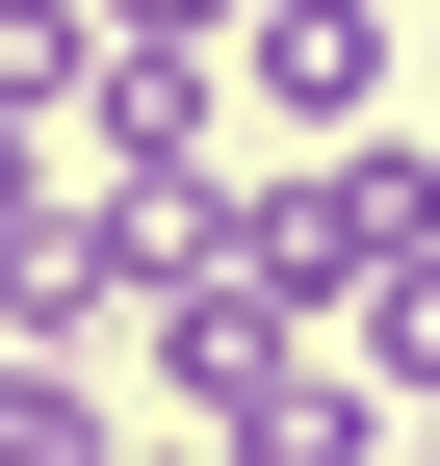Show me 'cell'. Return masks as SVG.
<instances>
[{
    "label": "cell",
    "instance_id": "cell-1",
    "mask_svg": "<svg viewBox=\"0 0 440 466\" xmlns=\"http://www.w3.org/2000/svg\"><path fill=\"white\" fill-rule=\"evenodd\" d=\"M207 130H234V26H155V0H104L78 26V104H52V156H78L104 208H182Z\"/></svg>",
    "mask_w": 440,
    "mask_h": 466
},
{
    "label": "cell",
    "instance_id": "cell-2",
    "mask_svg": "<svg viewBox=\"0 0 440 466\" xmlns=\"http://www.w3.org/2000/svg\"><path fill=\"white\" fill-rule=\"evenodd\" d=\"M389 78H415V0H234V104H259V156L389 130Z\"/></svg>",
    "mask_w": 440,
    "mask_h": 466
},
{
    "label": "cell",
    "instance_id": "cell-3",
    "mask_svg": "<svg viewBox=\"0 0 440 466\" xmlns=\"http://www.w3.org/2000/svg\"><path fill=\"white\" fill-rule=\"evenodd\" d=\"M0 466H130V415H104L78 337H0Z\"/></svg>",
    "mask_w": 440,
    "mask_h": 466
},
{
    "label": "cell",
    "instance_id": "cell-4",
    "mask_svg": "<svg viewBox=\"0 0 440 466\" xmlns=\"http://www.w3.org/2000/svg\"><path fill=\"white\" fill-rule=\"evenodd\" d=\"M337 337L389 363V415H440V233H415V259H363V311H337Z\"/></svg>",
    "mask_w": 440,
    "mask_h": 466
},
{
    "label": "cell",
    "instance_id": "cell-5",
    "mask_svg": "<svg viewBox=\"0 0 440 466\" xmlns=\"http://www.w3.org/2000/svg\"><path fill=\"white\" fill-rule=\"evenodd\" d=\"M78 26H104V0H0V130H52V104H78Z\"/></svg>",
    "mask_w": 440,
    "mask_h": 466
},
{
    "label": "cell",
    "instance_id": "cell-6",
    "mask_svg": "<svg viewBox=\"0 0 440 466\" xmlns=\"http://www.w3.org/2000/svg\"><path fill=\"white\" fill-rule=\"evenodd\" d=\"M130 466H259V441H207V415H182V441H130Z\"/></svg>",
    "mask_w": 440,
    "mask_h": 466
}]
</instances>
